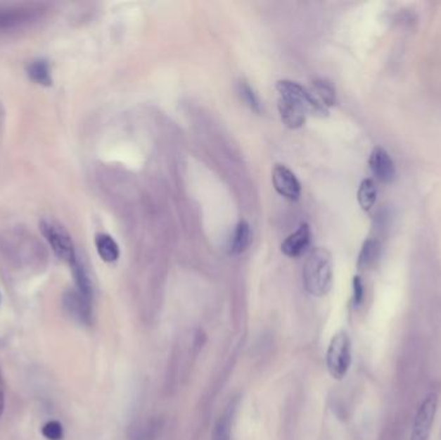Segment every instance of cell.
<instances>
[{
	"label": "cell",
	"instance_id": "cell-1",
	"mask_svg": "<svg viewBox=\"0 0 441 440\" xmlns=\"http://www.w3.org/2000/svg\"><path fill=\"white\" fill-rule=\"evenodd\" d=\"M276 91L279 93V113L288 128H300L305 124L307 114H315L309 92L302 85L292 80H279Z\"/></svg>",
	"mask_w": 441,
	"mask_h": 440
},
{
	"label": "cell",
	"instance_id": "cell-2",
	"mask_svg": "<svg viewBox=\"0 0 441 440\" xmlns=\"http://www.w3.org/2000/svg\"><path fill=\"white\" fill-rule=\"evenodd\" d=\"M303 282L306 291L315 297H323L331 291L333 284V261L329 251L314 248L305 263Z\"/></svg>",
	"mask_w": 441,
	"mask_h": 440
},
{
	"label": "cell",
	"instance_id": "cell-3",
	"mask_svg": "<svg viewBox=\"0 0 441 440\" xmlns=\"http://www.w3.org/2000/svg\"><path fill=\"white\" fill-rule=\"evenodd\" d=\"M40 232L46 238L54 255L65 263H71L77 258L72 239L68 230L60 222L52 218H43L40 221Z\"/></svg>",
	"mask_w": 441,
	"mask_h": 440
},
{
	"label": "cell",
	"instance_id": "cell-4",
	"mask_svg": "<svg viewBox=\"0 0 441 440\" xmlns=\"http://www.w3.org/2000/svg\"><path fill=\"white\" fill-rule=\"evenodd\" d=\"M351 365V341L347 333H337L326 351V367L333 379H342Z\"/></svg>",
	"mask_w": 441,
	"mask_h": 440
},
{
	"label": "cell",
	"instance_id": "cell-5",
	"mask_svg": "<svg viewBox=\"0 0 441 440\" xmlns=\"http://www.w3.org/2000/svg\"><path fill=\"white\" fill-rule=\"evenodd\" d=\"M437 403L439 396L436 393H430L421 403L413 420L409 440H428L433 420L437 412Z\"/></svg>",
	"mask_w": 441,
	"mask_h": 440
},
{
	"label": "cell",
	"instance_id": "cell-6",
	"mask_svg": "<svg viewBox=\"0 0 441 440\" xmlns=\"http://www.w3.org/2000/svg\"><path fill=\"white\" fill-rule=\"evenodd\" d=\"M307 92L309 99L315 108V115H328L329 108H332L337 102L335 88L331 82L325 79H317L309 85Z\"/></svg>",
	"mask_w": 441,
	"mask_h": 440
},
{
	"label": "cell",
	"instance_id": "cell-7",
	"mask_svg": "<svg viewBox=\"0 0 441 440\" xmlns=\"http://www.w3.org/2000/svg\"><path fill=\"white\" fill-rule=\"evenodd\" d=\"M272 184L275 190L288 201H298L301 196V185L293 172L286 165L278 164L272 170Z\"/></svg>",
	"mask_w": 441,
	"mask_h": 440
},
{
	"label": "cell",
	"instance_id": "cell-8",
	"mask_svg": "<svg viewBox=\"0 0 441 440\" xmlns=\"http://www.w3.org/2000/svg\"><path fill=\"white\" fill-rule=\"evenodd\" d=\"M369 168L373 176L383 184L394 182L396 177V168L392 158L383 147L377 146L373 149L369 156Z\"/></svg>",
	"mask_w": 441,
	"mask_h": 440
},
{
	"label": "cell",
	"instance_id": "cell-9",
	"mask_svg": "<svg viewBox=\"0 0 441 440\" xmlns=\"http://www.w3.org/2000/svg\"><path fill=\"white\" fill-rule=\"evenodd\" d=\"M63 308L66 313L74 320H77L82 325H89L92 310H91V300H88L83 294L77 291H69L63 294Z\"/></svg>",
	"mask_w": 441,
	"mask_h": 440
},
{
	"label": "cell",
	"instance_id": "cell-10",
	"mask_svg": "<svg viewBox=\"0 0 441 440\" xmlns=\"http://www.w3.org/2000/svg\"><path fill=\"white\" fill-rule=\"evenodd\" d=\"M311 232L309 225L302 224L297 232L290 234L281 244V251L288 257H298L301 256L309 246Z\"/></svg>",
	"mask_w": 441,
	"mask_h": 440
},
{
	"label": "cell",
	"instance_id": "cell-11",
	"mask_svg": "<svg viewBox=\"0 0 441 440\" xmlns=\"http://www.w3.org/2000/svg\"><path fill=\"white\" fill-rule=\"evenodd\" d=\"M96 248H97V252L100 255L102 261L105 263H115L120 256V251H119V246L116 244L115 240L113 239L108 234H97L96 235Z\"/></svg>",
	"mask_w": 441,
	"mask_h": 440
},
{
	"label": "cell",
	"instance_id": "cell-12",
	"mask_svg": "<svg viewBox=\"0 0 441 440\" xmlns=\"http://www.w3.org/2000/svg\"><path fill=\"white\" fill-rule=\"evenodd\" d=\"M381 243L379 240L369 238L364 241L363 247L360 249L359 258H357V268L365 270L369 269L374 263L378 261L381 256Z\"/></svg>",
	"mask_w": 441,
	"mask_h": 440
},
{
	"label": "cell",
	"instance_id": "cell-13",
	"mask_svg": "<svg viewBox=\"0 0 441 440\" xmlns=\"http://www.w3.org/2000/svg\"><path fill=\"white\" fill-rule=\"evenodd\" d=\"M252 241V232L250 226L245 221H240L236 225L235 232L232 235L231 252L234 255H241L247 251Z\"/></svg>",
	"mask_w": 441,
	"mask_h": 440
},
{
	"label": "cell",
	"instance_id": "cell-14",
	"mask_svg": "<svg viewBox=\"0 0 441 440\" xmlns=\"http://www.w3.org/2000/svg\"><path fill=\"white\" fill-rule=\"evenodd\" d=\"M26 71H27V75L31 80L35 82L37 84L44 85V87L52 85L51 68H49V63L46 60L39 58V60L31 61Z\"/></svg>",
	"mask_w": 441,
	"mask_h": 440
},
{
	"label": "cell",
	"instance_id": "cell-15",
	"mask_svg": "<svg viewBox=\"0 0 441 440\" xmlns=\"http://www.w3.org/2000/svg\"><path fill=\"white\" fill-rule=\"evenodd\" d=\"M71 271H72V277L77 284V291L79 294H83L88 300L92 298V283L91 279L88 277L84 266L79 263V260L75 258L72 263H70Z\"/></svg>",
	"mask_w": 441,
	"mask_h": 440
},
{
	"label": "cell",
	"instance_id": "cell-16",
	"mask_svg": "<svg viewBox=\"0 0 441 440\" xmlns=\"http://www.w3.org/2000/svg\"><path fill=\"white\" fill-rule=\"evenodd\" d=\"M377 201V185L371 178H365L357 190V201L365 212L371 210Z\"/></svg>",
	"mask_w": 441,
	"mask_h": 440
},
{
	"label": "cell",
	"instance_id": "cell-17",
	"mask_svg": "<svg viewBox=\"0 0 441 440\" xmlns=\"http://www.w3.org/2000/svg\"><path fill=\"white\" fill-rule=\"evenodd\" d=\"M235 406L230 404L217 420L212 440H230Z\"/></svg>",
	"mask_w": 441,
	"mask_h": 440
},
{
	"label": "cell",
	"instance_id": "cell-18",
	"mask_svg": "<svg viewBox=\"0 0 441 440\" xmlns=\"http://www.w3.org/2000/svg\"><path fill=\"white\" fill-rule=\"evenodd\" d=\"M34 11L31 9H0V27L6 26H15L18 23H26Z\"/></svg>",
	"mask_w": 441,
	"mask_h": 440
},
{
	"label": "cell",
	"instance_id": "cell-19",
	"mask_svg": "<svg viewBox=\"0 0 441 440\" xmlns=\"http://www.w3.org/2000/svg\"><path fill=\"white\" fill-rule=\"evenodd\" d=\"M238 88H239L240 97L247 103L249 108H252L255 113H260L261 111V103H260V100H258L257 94L253 91V88L244 80H240L239 83H238Z\"/></svg>",
	"mask_w": 441,
	"mask_h": 440
},
{
	"label": "cell",
	"instance_id": "cell-20",
	"mask_svg": "<svg viewBox=\"0 0 441 440\" xmlns=\"http://www.w3.org/2000/svg\"><path fill=\"white\" fill-rule=\"evenodd\" d=\"M41 434L48 440H62L63 427L58 421H49L41 427Z\"/></svg>",
	"mask_w": 441,
	"mask_h": 440
},
{
	"label": "cell",
	"instance_id": "cell-21",
	"mask_svg": "<svg viewBox=\"0 0 441 440\" xmlns=\"http://www.w3.org/2000/svg\"><path fill=\"white\" fill-rule=\"evenodd\" d=\"M352 287H354V305L360 306L364 300L363 279L360 278L359 275H356L354 282H352Z\"/></svg>",
	"mask_w": 441,
	"mask_h": 440
},
{
	"label": "cell",
	"instance_id": "cell-22",
	"mask_svg": "<svg viewBox=\"0 0 441 440\" xmlns=\"http://www.w3.org/2000/svg\"><path fill=\"white\" fill-rule=\"evenodd\" d=\"M4 404H6V399H4V393H3V390H0V417H1L3 412H4Z\"/></svg>",
	"mask_w": 441,
	"mask_h": 440
}]
</instances>
